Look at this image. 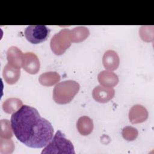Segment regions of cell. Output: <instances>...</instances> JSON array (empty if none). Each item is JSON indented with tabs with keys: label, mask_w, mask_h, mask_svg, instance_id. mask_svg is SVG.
<instances>
[{
	"label": "cell",
	"mask_w": 154,
	"mask_h": 154,
	"mask_svg": "<svg viewBox=\"0 0 154 154\" xmlns=\"http://www.w3.org/2000/svg\"><path fill=\"white\" fill-rule=\"evenodd\" d=\"M10 122L15 137L29 147H45L53 137L54 129L51 123L30 106L22 105L13 113Z\"/></svg>",
	"instance_id": "obj_1"
},
{
	"label": "cell",
	"mask_w": 154,
	"mask_h": 154,
	"mask_svg": "<svg viewBox=\"0 0 154 154\" xmlns=\"http://www.w3.org/2000/svg\"><path fill=\"white\" fill-rule=\"evenodd\" d=\"M79 84L73 80L57 84L53 90V99L58 104H67L72 101L79 91Z\"/></svg>",
	"instance_id": "obj_2"
},
{
	"label": "cell",
	"mask_w": 154,
	"mask_h": 154,
	"mask_svg": "<svg viewBox=\"0 0 154 154\" xmlns=\"http://www.w3.org/2000/svg\"><path fill=\"white\" fill-rule=\"evenodd\" d=\"M43 153H75L72 143L60 131H57L51 141L41 152Z\"/></svg>",
	"instance_id": "obj_3"
},
{
	"label": "cell",
	"mask_w": 154,
	"mask_h": 154,
	"mask_svg": "<svg viewBox=\"0 0 154 154\" xmlns=\"http://www.w3.org/2000/svg\"><path fill=\"white\" fill-rule=\"evenodd\" d=\"M72 42L70 30L64 28L52 37L50 46L55 54L60 55L63 54L70 46Z\"/></svg>",
	"instance_id": "obj_4"
},
{
	"label": "cell",
	"mask_w": 154,
	"mask_h": 154,
	"mask_svg": "<svg viewBox=\"0 0 154 154\" xmlns=\"http://www.w3.org/2000/svg\"><path fill=\"white\" fill-rule=\"evenodd\" d=\"M49 33L50 29L45 25H30L25 29V38L32 44H38L46 41Z\"/></svg>",
	"instance_id": "obj_5"
},
{
	"label": "cell",
	"mask_w": 154,
	"mask_h": 154,
	"mask_svg": "<svg viewBox=\"0 0 154 154\" xmlns=\"http://www.w3.org/2000/svg\"><path fill=\"white\" fill-rule=\"evenodd\" d=\"M40 61L37 56L32 52H26L23 55L22 68L30 74H36L40 69Z\"/></svg>",
	"instance_id": "obj_6"
},
{
	"label": "cell",
	"mask_w": 154,
	"mask_h": 154,
	"mask_svg": "<svg viewBox=\"0 0 154 154\" xmlns=\"http://www.w3.org/2000/svg\"><path fill=\"white\" fill-rule=\"evenodd\" d=\"M115 91L111 87L102 85L96 87L92 92V95L95 100L100 103H105L113 98Z\"/></svg>",
	"instance_id": "obj_7"
},
{
	"label": "cell",
	"mask_w": 154,
	"mask_h": 154,
	"mask_svg": "<svg viewBox=\"0 0 154 154\" xmlns=\"http://www.w3.org/2000/svg\"><path fill=\"white\" fill-rule=\"evenodd\" d=\"M23 55L22 52L16 46H11L7 52L8 64L17 69L22 67Z\"/></svg>",
	"instance_id": "obj_8"
},
{
	"label": "cell",
	"mask_w": 154,
	"mask_h": 154,
	"mask_svg": "<svg viewBox=\"0 0 154 154\" xmlns=\"http://www.w3.org/2000/svg\"><path fill=\"white\" fill-rule=\"evenodd\" d=\"M147 117L148 112L147 109L141 105H135L129 110V119L133 124L144 122Z\"/></svg>",
	"instance_id": "obj_9"
},
{
	"label": "cell",
	"mask_w": 154,
	"mask_h": 154,
	"mask_svg": "<svg viewBox=\"0 0 154 154\" xmlns=\"http://www.w3.org/2000/svg\"><path fill=\"white\" fill-rule=\"evenodd\" d=\"M102 63L104 67L108 70H115L119 66L120 60L117 52L112 50H108L103 56Z\"/></svg>",
	"instance_id": "obj_10"
},
{
	"label": "cell",
	"mask_w": 154,
	"mask_h": 154,
	"mask_svg": "<svg viewBox=\"0 0 154 154\" xmlns=\"http://www.w3.org/2000/svg\"><path fill=\"white\" fill-rule=\"evenodd\" d=\"M100 85L106 87H113L119 82L117 75L109 71H102L100 72L97 76Z\"/></svg>",
	"instance_id": "obj_11"
},
{
	"label": "cell",
	"mask_w": 154,
	"mask_h": 154,
	"mask_svg": "<svg viewBox=\"0 0 154 154\" xmlns=\"http://www.w3.org/2000/svg\"><path fill=\"white\" fill-rule=\"evenodd\" d=\"M3 78L8 84H15L19 79L20 75V69H17L7 64L3 69Z\"/></svg>",
	"instance_id": "obj_12"
},
{
	"label": "cell",
	"mask_w": 154,
	"mask_h": 154,
	"mask_svg": "<svg viewBox=\"0 0 154 154\" xmlns=\"http://www.w3.org/2000/svg\"><path fill=\"white\" fill-rule=\"evenodd\" d=\"M76 128L81 135H88L91 133L93 129V120L87 116L81 117L76 123Z\"/></svg>",
	"instance_id": "obj_13"
},
{
	"label": "cell",
	"mask_w": 154,
	"mask_h": 154,
	"mask_svg": "<svg viewBox=\"0 0 154 154\" xmlns=\"http://www.w3.org/2000/svg\"><path fill=\"white\" fill-rule=\"evenodd\" d=\"M60 80V75L56 72H45L40 75L38 78L40 83L44 86H52Z\"/></svg>",
	"instance_id": "obj_14"
},
{
	"label": "cell",
	"mask_w": 154,
	"mask_h": 154,
	"mask_svg": "<svg viewBox=\"0 0 154 154\" xmlns=\"http://www.w3.org/2000/svg\"><path fill=\"white\" fill-rule=\"evenodd\" d=\"M72 42L79 43L85 40L89 35L90 32L87 28L85 26H78L70 30Z\"/></svg>",
	"instance_id": "obj_15"
},
{
	"label": "cell",
	"mask_w": 154,
	"mask_h": 154,
	"mask_svg": "<svg viewBox=\"0 0 154 154\" xmlns=\"http://www.w3.org/2000/svg\"><path fill=\"white\" fill-rule=\"evenodd\" d=\"M22 106V102L17 98H10L5 100L2 104L4 111L8 113H14Z\"/></svg>",
	"instance_id": "obj_16"
},
{
	"label": "cell",
	"mask_w": 154,
	"mask_h": 154,
	"mask_svg": "<svg viewBox=\"0 0 154 154\" xmlns=\"http://www.w3.org/2000/svg\"><path fill=\"white\" fill-rule=\"evenodd\" d=\"M11 122L7 119L1 120L0 136L2 138H11L13 136Z\"/></svg>",
	"instance_id": "obj_17"
},
{
	"label": "cell",
	"mask_w": 154,
	"mask_h": 154,
	"mask_svg": "<svg viewBox=\"0 0 154 154\" xmlns=\"http://www.w3.org/2000/svg\"><path fill=\"white\" fill-rule=\"evenodd\" d=\"M14 149V144L10 138H2L0 141V152L9 154L13 153Z\"/></svg>",
	"instance_id": "obj_18"
},
{
	"label": "cell",
	"mask_w": 154,
	"mask_h": 154,
	"mask_svg": "<svg viewBox=\"0 0 154 154\" xmlns=\"http://www.w3.org/2000/svg\"><path fill=\"white\" fill-rule=\"evenodd\" d=\"M122 136L127 141H133L138 136V132L137 129L132 126H126L122 130Z\"/></svg>",
	"instance_id": "obj_19"
},
{
	"label": "cell",
	"mask_w": 154,
	"mask_h": 154,
	"mask_svg": "<svg viewBox=\"0 0 154 154\" xmlns=\"http://www.w3.org/2000/svg\"><path fill=\"white\" fill-rule=\"evenodd\" d=\"M139 33L141 38L144 41L150 42L153 39V29L149 30V26H142L139 31Z\"/></svg>",
	"instance_id": "obj_20"
}]
</instances>
